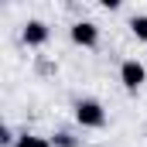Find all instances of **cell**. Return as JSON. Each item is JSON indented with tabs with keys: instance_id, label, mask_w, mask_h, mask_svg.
Wrapping results in <instances>:
<instances>
[{
	"instance_id": "1",
	"label": "cell",
	"mask_w": 147,
	"mask_h": 147,
	"mask_svg": "<svg viewBox=\"0 0 147 147\" xmlns=\"http://www.w3.org/2000/svg\"><path fill=\"white\" fill-rule=\"evenodd\" d=\"M75 120L86 130H99V127H106V110L96 99H79L75 103Z\"/></svg>"
},
{
	"instance_id": "2",
	"label": "cell",
	"mask_w": 147,
	"mask_h": 147,
	"mask_svg": "<svg viewBox=\"0 0 147 147\" xmlns=\"http://www.w3.org/2000/svg\"><path fill=\"white\" fill-rule=\"evenodd\" d=\"M144 79H147V69L137 62V58H127V62L120 65V82H123L130 92H137V89L144 86Z\"/></svg>"
},
{
	"instance_id": "3",
	"label": "cell",
	"mask_w": 147,
	"mask_h": 147,
	"mask_svg": "<svg viewBox=\"0 0 147 147\" xmlns=\"http://www.w3.org/2000/svg\"><path fill=\"white\" fill-rule=\"evenodd\" d=\"M72 41L79 48H96L99 45V28L92 21H75L72 24Z\"/></svg>"
},
{
	"instance_id": "4",
	"label": "cell",
	"mask_w": 147,
	"mask_h": 147,
	"mask_svg": "<svg viewBox=\"0 0 147 147\" xmlns=\"http://www.w3.org/2000/svg\"><path fill=\"white\" fill-rule=\"evenodd\" d=\"M48 24L45 21H28L24 24V45H31V48H41L45 41H48Z\"/></svg>"
},
{
	"instance_id": "5",
	"label": "cell",
	"mask_w": 147,
	"mask_h": 147,
	"mask_svg": "<svg viewBox=\"0 0 147 147\" xmlns=\"http://www.w3.org/2000/svg\"><path fill=\"white\" fill-rule=\"evenodd\" d=\"M14 147H55V144H51V137H34V134H21Z\"/></svg>"
},
{
	"instance_id": "6",
	"label": "cell",
	"mask_w": 147,
	"mask_h": 147,
	"mask_svg": "<svg viewBox=\"0 0 147 147\" xmlns=\"http://www.w3.org/2000/svg\"><path fill=\"white\" fill-rule=\"evenodd\" d=\"M130 31L137 41H147V14H137L134 21H130Z\"/></svg>"
},
{
	"instance_id": "7",
	"label": "cell",
	"mask_w": 147,
	"mask_h": 147,
	"mask_svg": "<svg viewBox=\"0 0 147 147\" xmlns=\"http://www.w3.org/2000/svg\"><path fill=\"white\" fill-rule=\"evenodd\" d=\"M51 144H55V147H79V140H75L72 134H65V130H58V134L51 137Z\"/></svg>"
},
{
	"instance_id": "8",
	"label": "cell",
	"mask_w": 147,
	"mask_h": 147,
	"mask_svg": "<svg viewBox=\"0 0 147 147\" xmlns=\"http://www.w3.org/2000/svg\"><path fill=\"white\" fill-rule=\"evenodd\" d=\"M0 144H3V147L17 144V140H14V134H10V127H3V130H0Z\"/></svg>"
}]
</instances>
